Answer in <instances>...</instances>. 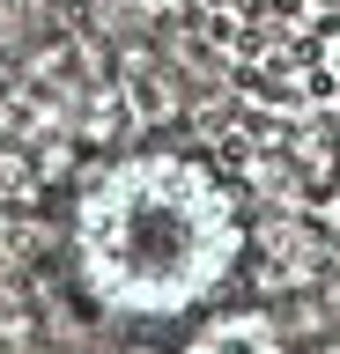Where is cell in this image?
<instances>
[{"instance_id": "1", "label": "cell", "mask_w": 340, "mask_h": 354, "mask_svg": "<svg viewBox=\"0 0 340 354\" xmlns=\"http://www.w3.org/2000/svg\"><path fill=\"white\" fill-rule=\"evenodd\" d=\"M237 192L193 155H126L74 199V273L111 317H185L237 273Z\"/></svg>"}, {"instance_id": "2", "label": "cell", "mask_w": 340, "mask_h": 354, "mask_svg": "<svg viewBox=\"0 0 340 354\" xmlns=\"http://www.w3.org/2000/svg\"><path fill=\"white\" fill-rule=\"evenodd\" d=\"M185 354H281V332H274L259 310H229V317L200 325V339Z\"/></svg>"}, {"instance_id": "3", "label": "cell", "mask_w": 340, "mask_h": 354, "mask_svg": "<svg viewBox=\"0 0 340 354\" xmlns=\"http://www.w3.org/2000/svg\"><path fill=\"white\" fill-rule=\"evenodd\" d=\"M318 8H340V0H318Z\"/></svg>"}]
</instances>
